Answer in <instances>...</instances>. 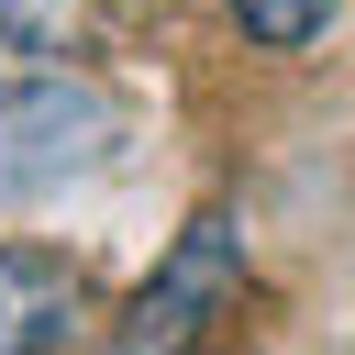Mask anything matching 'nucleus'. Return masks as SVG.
<instances>
[{
    "label": "nucleus",
    "mask_w": 355,
    "mask_h": 355,
    "mask_svg": "<svg viewBox=\"0 0 355 355\" xmlns=\"http://www.w3.org/2000/svg\"><path fill=\"white\" fill-rule=\"evenodd\" d=\"M89 311V277L78 255L55 244H0V355H55Z\"/></svg>",
    "instance_id": "nucleus-3"
},
{
    "label": "nucleus",
    "mask_w": 355,
    "mask_h": 355,
    "mask_svg": "<svg viewBox=\"0 0 355 355\" xmlns=\"http://www.w3.org/2000/svg\"><path fill=\"white\" fill-rule=\"evenodd\" d=\"M233 311H244V233L233 211H189V233L122 311V355H200Z\"/></svg>",
    "instance_id": "nucleus-2"
},
{
    "label": "nucleus",
    "mask_w": 355,
    "mask_h": 355,
    "mask_svg": "<svg viewBox=\"0 0 355 355\" xmlns=\"http://www.w3.org/2000/svg\"><path fill=\"white\" fill-rule=\"evenodd\" d=\"M0 44H22V55H67V44H78V0H0Z\"/></svg>",
    "instance_id": "nucleus-5"
},
{
    "label": "nucleus",
    "mask_w": 355,
    "mask_h": 355,
    "mask_svg": "<svg viewBox=\"0 0 355 355\" xmlns=\"http://www.w3.org/2000/svg\"><path fill=\"white\" fill-rule=\"evenodd\" d=\"M122 144V100L78 67H33L0 89V200H33V189H67L89 178L100 155Z\"/></svg>",
    "instance_id": "nucleus-1"
},
{
    "label": "nucleus",
    "mask_w": 355,
    "mask_h": 355,
    "mask_svg": "<svg viewBox=\"0 0 355 355\" xmlns=\"http://www.w3.org/2000/svg\"><path fill=\"white\" fill-rule=\"evenodd\" d=\"M222 11H233V22H244L266 55H300V44L333 22V0H222Z\"/></svg>",
    "instance_id": "nucleus-4"
}]
</instances>
